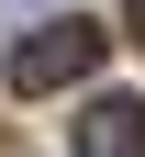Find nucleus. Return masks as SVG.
Returning a JSON list of instances; mask_svg holds the SVG:
<instances>
[{"mask_svg": "<svg viewBox=\"0 0 145 157\" xmlns=\"http://www.w3.org/2000/svg\"><path fill=\"white\" fill-rule=\"evenodd\" d=\"M123 23H134V45H145V0H123Z\"/></svg>", "mask_w": 145, "mask_h": 157, "instance_id": "obj_3", "label": "nucleus"}, {"mask_svg": "<svg viewBox=\"0 0 145 157\" xmlns=\"http://www.w3.org/2000/svg\"><path fill=\"white\" fill-rule=\"evenodd\" d=\"M78 157H145V101H89L78 112Z\"/></svg>", "mask_w": 145, "mask_h": 157, "instance_id": "obj_2", "label": "nucleus"}, {"mask_svg": "<svg viewBox=\"0 0 145 157\" xmlns=\"http://www.w3.org/2000/svg\"><path fill=\"white\" fill-rule=\"evenodd\" d=\"M100 45H112V23H34L23 45H11V90H67V78H89L100 67Z\"/></svg>", "mask_w": 145, "mask_h": 157, "instance_id": "obj_1", "label": "nucleus"}, {"mask_svg": "<svg viewBox=\"0 0 145 157\" xmlns=\"http://www.w3.org/2000/svg\"><path fill=\"white\" fill-rule=\"evenodd\" d=\"M0 157H34V146H23V135H11V124H0Z\"/></svg>", "mask_w": 145, "mask_h": 157, "instance_id": "obj_4", "label": "nucleus"}]
</instances>
